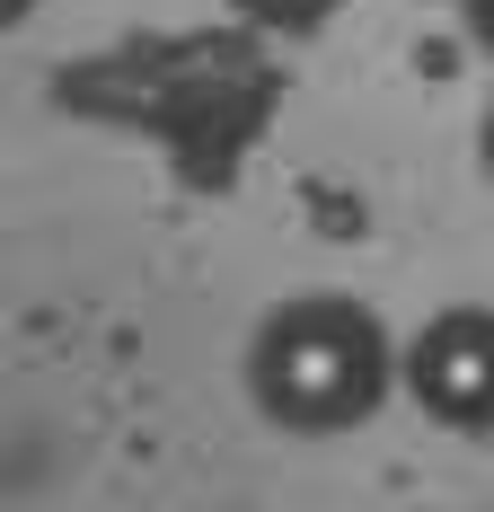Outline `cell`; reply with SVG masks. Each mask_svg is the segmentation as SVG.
<instances>
[{"instance_id":"obj_2","label":"cell","mask_w":494,"mask_h":512,"mask_svg":"<svg viewBox=\"0 0 494 512\" xmlns=\"http://www.w3.org/2000/svg\"><path fill=\"white\" fill-rule=\"evenodd\" d=\"M397 389L442 433H486L494 424V309H433L397 345Z\"/></svg>"},{"instance_id":"obj_1","label":"cell","mask_w":494,"mask_h":512,"mask_svg":"<svg viewBox=\"0 0 494 512\" xmlns=\"http://www.w3.org/2000/svg\"><path fill=\"white\" fill-rule=\"evenodd\" d=\"M397 345L353 292H292L247 345V398L283 433H353L389 407Z\"/></svg>"},{"instance_id":"obj_3","label":"cell","mask_w":494,"mask_h":512,"mask_svg":"<svg viewBox=\"0 0 494 512\" xmlns=\"http://www.w3.org/2000/svg\"><path fill=\"white\" fill-rule=\"evenodd\" d=\"M239 18H256V27H318L336 0H230Z\"/></svg>"},{"instance_id":"obj_5","label":"cell","mask_w":494,"mask_h":512,"mask_svg":"<svg viewBox=\"0 0 494 512\" xmlns=\"http://www.w3.org/2000/svg\"><path fill=\"white\" fill-rule=\"evenodd\" d=\"M486 168H494V115H486Z\"/></svg>"},{"instance_id":"obj_4","label":"cell","mask_w":494,"mask_h":512,"mask_svg":"<svg viewBox=\"0 0 494 512\" xmlns=\"http://www.w3.org/2000/svg\"><path fill=\"white\" fill-rule=\"evenodd\" d=\"M468 18H477V36H486V53H494V0H468Z\"/></svg>"}]
</instances>
